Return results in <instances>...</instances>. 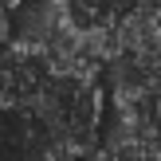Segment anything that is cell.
Returning a JSON list of instances; mask_svg holds the SVG:
<instances>
[{"mask_svg":"<svg viewBox=\"0 0 161 161\" xmlns=\"http://www.w3.org/2000/svg\"><path fill=\"white\" fill-rule=\"evenodd\" d=\"M8 43H12V12L0 4V47H8Z\"/></svg>","mask_w":161,"mask_h":161,"instance_id":"277c9868","label":"cell"},{"mask_svg":"<svg viewBox=\"0 0 161 161\" xmlns=\"http://www.w3.org/2000/svg\"><path fill=\"white\" fill-rule=\"evenodd\" d=\"M106 130L94 71L59 67L36 47H0V161H86Z\"/></svg>","mask_w":161,"mask_h":161,"instance_id":"6da1fadb","label":"cell"},{"mask_svg":"<svg viewBox=\"0 0 161 161\" xmlns=\"http://www.w3.org/2000/svg\"><path fill=\"white\" fill-rule=\"evenodd\" d=\"M0 4H4L8 12H16V8H20V4H28V0H0Z\"/></svg>","mask_w":161,"mask_h":161,"instance_id":"5b68a950","label":"cell"},{"mask_svg":"<svg viewBox=\"0 0 161 161\" xmlns=\"http://www.w3.org/2000/svg\"><path fill=\"white\" fill-rule=\"evenodd\" d=\"M114 122L142 126V130L161 134V67H157L153 83H149V91L142 94V102H138V106H130V110H114Z\"/></svg>","mask_w":161,"mask_h":161,"instance_id":"3957f363","label":"cell"},{"mask_svg":"<svg viewBox=\"0 0 161 161\" xmlns=\"http://www.w3.org/2000/svg\"><path fill=\"white\" fill-rule=\"evenodd\" d=\"M142 0H55L59 16L83 36H106L122 16H130Z\"/></svg>","mask_w":161,"mask_h":161,"instance_id":"7a4b0ae2","label":"cell"}]
</instances>
